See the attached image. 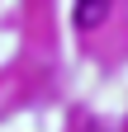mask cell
<instances>
[{"label":"cell","mask_w":128,"mask_h":132,"mask_svg":"<svg viewBox=\"0 0 128 132\" xmlns=\"http://www.w3.org/2000/svg\"><path fill=\"white\" fill-rule=\"evenodd\" d=\"M109 5L114 0H76V28H100L104 19H109Z\"/></svg>","instance_id":"obj_1"}]
</instances>
